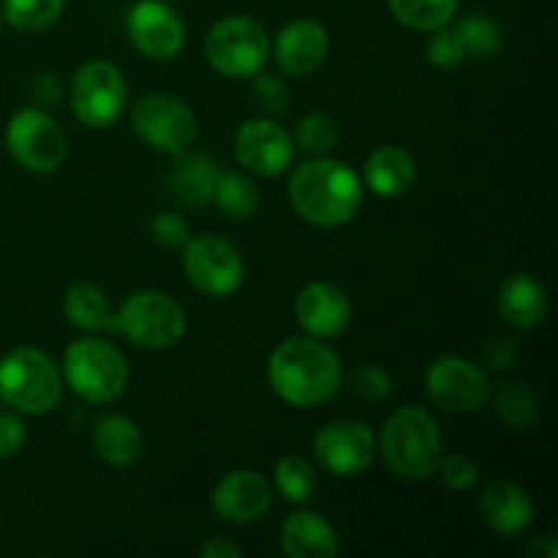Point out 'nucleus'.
Returning a JSON list of instances; mask_svg holds the SVG:
<instances>
[{"instance_id": "29", "label": "nucleus", "mask_w": 558, "mask_h": 558, "mask_svg": "<svg viewBox=\"0 0 558 558\" xmlns=\"http://www.w3.org/2000/svg\"><path fill=\"white\" fill-rule=\"evenodd\" d=\"M316 488H319V474L311 461L300 456L281 458L276 466V490L292 505H305L314 499Z\"/></svg>"}, {"instance_id": "1", "label": "nucleus", "mask_w": 558, "mask_h": 558, "mask_svg": "<svg viewBox=\"0 0 558 558\" xmlns=\"http://www.w3.org/2000/svg\"><path fill=\"white\" fill-rule=\"evenodd\" d=\"M267 381L283 403L314 409L332 401L341 390V357L327 341L294 336L278 343L267 360Z\"/></svg>"}, {"instance_id": "14", "label": "nucleus", "mask_w": 558, "mask_h": 558, "mask_svg": "<svg viewBox=\"0 0 558 558\" xmlns=\"http://www.w3.org/2000/svg\"><path fill=\"white\" fill-rule=\"evenodd\" d=\"M294 140L281 123L270 118L245 120L234 134V158L240 167L259 178H278L294 161Z\"/></svg>"}, {"instance_id": "21", "label": "nucleus", "mask_w": 558, "mask_h": 558, "mask_svg": "<svg viewBox=\"0 0 558 558\" xmlns=\"http://www.w3.org/2000/svg\"><path fill=\"white\" fill-rule=\"evenodd\" d=\"M499 311L515 330H537L548 316V292L529 272H515L499 289Z\"/></svg>"}, {"instance_id": "2", "label": "nucleus", "mask_w": 558, "mask_h": 558, "mask_svg": "<svg viewBox=\"0 0 558 558\" xmlns=\"http://www.w3.org/2000/svg\"><path fill=\"white\" fill-rule=\"evenodd\" d=\"M363 178L349 163L316 156L294 167L289 202L305 223L336 229L352 221L363 207Z\"/></svg>"}, {"instance_id": "18", "label": "nucleus", "mask_w": 558, "mask_h": 558, "mask_svg": "<svg viewBox=\"0 0 558 558\" xmlns=\"http://www.w3.org/2000/svg\"><path fill=\"white\" fill-rule=\"evenodd\" d=\"M330 38L316 20H294L276 36V63L289 76H308L325 63Z\"/></svg>"}, {"instance_id": "36", "label": "nucleus", "mask_w": 558, "mask_h": 558, "mask_svg": "<svg viewBox=\"0 0 558 558\" xmlns=\"http://www.w3.org/2000/svg\"><path fill=\"white\" fill-rule=\"evenodd\" d=\"M354 396L368 403H379L392 396V379L381 365H360L354 371Z\"/></svg>"}, {"instance_id": "4", "label": "nucleus", "mask_w": 558, "mask_h": 558, "mask_svg": "<svg viewBox=\"0 0 558 558\" xmlns=\"http://www.w3.org/2000/svg\"><path fill=\"white\" fill-rule=\"evenodd\" d=\"M60 374L74 396L96 407L118 401L129 385V363L123 352L96 336L80 338L65 349Z\"/></svg>"}, {"instance_id": "5", "label": "nucleus", "mask_w": 558, "mask_h": 558, "mask_svg": "<svg viewBox=\"0 0 558 558\" xmlns=\"http://www.w3.org/2000/svg\"><path fill=\"white\" fill-rule=\"evenodd\" d=\"M63 396V374L47 352L20 347L0 360V401L20 414H49Z\"/></svg>"}, {"instance_id": "22", "label": "nucleus", "mask_w": 558, "mask_h": 558, "mask_svg": "<svg viewBox=\"0 0 558 558\" xmlns=\"http://www.w3.org/2000/svg\"><path fill=\"white\" fill-rule=\"evenodd\" d=\"M281 548L289 558H332L338 554V534L319 512L300 510L281 526Z\"/></svg>"}, {"instance_id": "41", "label": "nucleus", "mask_w": 558, "mask_h": 558, "mask_svg": "<svg viewBox=\"0 0 558 558\" xmlns=\"http://www.w3.org/2000/svg\"><path fill=\"white\" fill-rule=\"evenodd\" d=\"M202 558H243V548L229 537H210L199 548Z\"/></svg>"}, {"instance_id": "15", "label": "nucleus", "mask_w": 558, "mask_h": 558, "mask_svg": "<svg viewBox=\"0 0 558 558\" xmlns=\"http://www.w3.org/2000/svg\"><path fill=\"white\" fill-rule=\"evenodd\" d=\"M125 33L136 52L150 60L178 58L185 44V25L163 0H140L125 16Z\"/></svg>"}, {"instance_id": "40", "label": "nucleus", "mask_w": 558, "mask_h": 558, "mask_svg": "<svg viewBox=\"0 0 558 558\" xmlns=\"http://www.w3.org/2000/svg\"><path fill=\"white\" fill-rule=\"evenodd\" d=\"M518 357V347L510 341V338H496L485 347V363L494 371H507Z\"/></svg>"}, {"instance_id": "25", "label": "nucleus", "mask_w": 558, "mask_h": 558, "mask_svg": "<svg viewBox=\"0 0 558 558\" xmlns=\"http://www.w3.org/2000/svg\"><path fill=\"white\" fill-rule=\"evenodd\" d=\"M63 314L76 330L114 332V308L96 283H74L63 298Z\"/></svg>"}, {"instance_id": "8", "label": "nucleus", "mask_w": 558, "mask_h": 558, "mask_svg": "<svg viewBox=\"0 0 558 558\" xmlns=\"http://www.w3.org/2000/svg\"><path fill=\"white\" fill-rule=\"evenodd\" d=\"M5 145L22 169L36 174L58 172L69 156V140L58 120L44 109L31 107L16 112L5 125Z\"/></svg>"}, {"instance_id": "39", "label": "nucleus", "mask_w": 558, "mask_h": 558, "mask_svg": "<svg viewBox=\"0 0 558 558\" xmlns=\"http://www.w3.org/2000/svg\"><path fill=\"white\" fill-rule=\"evenodd\" d=\"M31 98L38 109H49L60 101V80L52 71H41L31 80Z\"/></svg>"}, {"instance_id": "32", "label": "nucleus", "mask_w": 558, "mask_h": 558, "mask_svg": "<svg viewBox=\"0 0 558 558\" xmlns=\"http://www.w3.org/2000/svg\"><path fill=\"white\" fill-rule=\"evenodd\" d=\"M456 31L458 36H461L463 49H466V58L490 60L494 54H499L501 31L490 16L485 14L463 16V20L456 25Z\"/></svg>"}, {"instance_id": "35", "label": "nucleus", "mask_w": 558, "mask_h": 558, "mask_svg": "<svg viewBox=\"0 0 558 558\" xmlns=\"http://www.w3.org/2000/svg\"><path fill=\"white\" fill-rule=\"evenodd\" d=\"M254 87H251V98H254L256 107L265 114H281L289 109V87L281 80L270 74H254Z\"/></svg>"}, {"instance_id": "16", "label": "nucleus", "mask_w": 558, "mask_h": 558, "mask_svg": "<svg viewBox=\"0 0 558 558\" xmlns=\"http://www.w3.org/2000/svg\"><path fill=\"white\" fill-rule=\"evenodd\" d=\"M272 505V483L254 469H234L223 474L210 494V507L221 521L256 523L267 515Z\"/></svg>"}, {"instance_id": "19", "label": "nucleus", "mask_w": 558, "mask_h": 558, "mask_svg": "<svg viewBox=\"0 0 558 558\" xmlns=\"http://www.w3.org/2000/svg\"><path fill=\"white\" fill-rule=\"evenodd\" d=\"M480 515L485 526L499 537H518L532 526L534 501L521 485L499 480V483H490L480 496Z\"/></svg>"}, {"instance_id": "38", "label": "nucleus", "mask_w": 558, "mask_h": 558, "mask_svg": "<svg viewBox=\"0 0 558 558\" xmlns=\"http://www.w3.org/2000/svg\"><path fill=\"white\" fill-rule=\"evenodd\" d=\"M27 441L25 423L14 412H0V458L20 456Z\"/></svg>"}, {"instance_id": "23", "label": "nucleus", "mask_w": 558, "mask_h": 558, "mask_svg": "<svg viewBox=\"0 0 558 558\" xmlns=\"http://www.w3.org/2000/svg\"><path fill=\"white\" fill-rule=\"evenodd\" d=\"M93 450L114 469L134 466L145 452V439L134 420L123 414H104L93 428Z\"/></svg>"}, {"instance_id": "17", "label": "nucleus", "mask_w": 558, "mask_h": 558, "mask_svg": "<svg viewBox=\"0 0 558 558\" xmlns=\"http://www.w3.org/2000/svg\"><path fill=\"white\" fill-rule=\"evenodd\" d=\"M294 319L303 327L305 336L330 341L347 332L352 322V303L338 283L314 281L300 289L294 298Z\"/></svg>"}, {"instance_id": "33", "label": "nucleus", "mask_w": 558, "mask_h": 558, "mask_svg": "<svg viewBox=\"0 0 558 558\" xmlns=\"http://www.w3.org/2000/svg\"><path fill=\"white\" fill-rule=\"evenodd\" d=\"M425 58L436 69H458L466 60V49H463V41L456 27L445 25L430 31L428 44H425Z\"/></svg>"}, {"instance_id": "12", "label": "nucleus", "mask_w": 558, "mask_h": 558, "mask_svg": "<svg viewBox=\"0 0 558 558\" xmlns=\"http://www.w3.org/2000/svg\"><path fill=\"white\" fill-rule=\"evenodd\" d=\"M71 112L87 129H107L123 114L125 80L118 65L107 60H90L74 74L69 87Z\"/></svg>"}, {"instance_id": "3", "label": "nucleus", "mask_w": 558, "mask_h": 558, "mask_svg": "<svg viewBox=\"0 0 558 558\" xmlns=\"http://www.w3.org/2000/svg\"><path fill=\"white\" fill-rule=\"evenodd\" d=\"M376 450L387 469L401 480H428L441 461V430L434 414L423 407L396 409L385 420Z\"/></svg>"}, {"instance_id": "30", "label": "nucleus", "mask_w": 558, "mask_h": 558, "mask_svg": "<svg viewBox=\"0 0 558 558\" xmlns=\"http://www.w3.org/2000/svg\"><path fill=\"white\" fill-rule=\"evenodd\" d=\"M63 5L65 0H3L0 16H5L14 31L36 33L54 25L58 16L63 14Z\"/></svg>"}, {"instance_id": "42", "label": "nucleus", "mask_w": 558, "mask_h": 558, "mask_svg": "<svg viewBox=\"0 0 558 558\" xmlns=\"http://www.w3.org/2000/svg\"><path fill=\"white\" fill-rule=\"evenodd\" d=\"M534 554L537 556H545V558H556L558 556V545H556V539L550 537V534H545V537H539V543L534 545Z\"/></svg>"}, {"instance_id": "34", "label": "nucleus", "mask_w": 558, "mask_h": 558, "mask_svg": "<svg viewBox=\"0 0 558 558\" xmlns=\"http://www.w3.org/2000/svg\"><path fill=\"white\" fill-rule=\"evenodd\" d=\"M436 474H439L441 483H445L450 490H456V494H466V490H472L474 485H477L480 469L469 456H463V452H452V456L447 458L441 456L439 466H436Z\"/></svg>"}, {"instance_id": "7", "label": "nucleus", "mask_w": 558, "mask_h": 558, "mask_svg": "<svg viewBox=\"0 0 558 558\" xmlns=\"http://www.w3.org/2000/svg\"><path fill=\"white\" fill-rule=\"evenodd\" d=\"M270 36L251 16H223L207 31L205 58L229 80H251L270 58Z\"/></svg>"}, {"instance_id": "37", "label": "nucleus", "mask_w": 558, "mask_h": 558, "mask_svg": "<svg viewBox=\"0 0 558 558\" xmlns=\"http://www.w3.org/2000/svg\"><path fill=\"white\" fill-rule=\"evenodd\" d=\"M150 234L158 245L163 248H183L191 238V227L185 223L183 216L178 213H158L150 221Z\"/></svg>"}, {"instance_id": "20", "label": "nucleus", "mask_w": 558, "mask_h": 558, "mask_svg": "<svg viewBox=\"0 0 558 558\" xmlns=\"http://www.w3.org/2000/svg\"><path fill=\"white\" fill-rule=\"evenodd\" d=\"M417 180V163L412 153L398 145H381L363 167V185L381 199H398Z\"/></svg>"}, {"instance_id": "26", "label": "nucleus", "mask_w": 558, "mask_h": 558, "mask_svg": "<svg viewBox=\"0 0 558 558\" xmlns=\"http://www.w3.org/2000/svg\"><path fill=\"white\" fill-rule=\"evenodd\" d=\"M213 202L227 218L245 221L259 210V191H256L254 180H248L245 174L221 172L216 180V191H213Z\"/></svg>"}, {"instance_id": "10", "label": "nucleus", "mask_w": 558, "mask_h": 558, "mask_svg": "<svg viewBox=\"0 0 558 558\" xmlns=\"http://www.w3.org/2000/svg\"><path fill=\"white\" fill-rule=\"evenodd\" d=\"M131 125L145 145L169 156H183L196 140V114L172 93H150L140 98L131 109Z\"/></svg>"}, {"instance_id": "27", "label": "nucleus", "mask_w": 558, "mask_h": 558, "mask_svg": "<svg viewBox=\"0 0 558 558\" xmlns=\"http://www.w3.org/2000/svg\"><path fill=\"white\" fill-rule=\"evenodd\" d=\"M387 5L401 25L420 33L450 25L458 11V0H387Z\"/></svg>"}, {"instance_id": "28", "label": "nucleus", "mask_w": 558, "mask_h": 558, "mask_svg": "<svg viewBox=\"0 0 558 558\" xmlns=\"http://www.w3.org/2000/svg\"><path fill=\"white\" fill-rule=\"evenodd\" d=\"M496 412L510 428L526 430L539 417V396L523 379H512L496 392Z\"/></svg>"}, {"instance_id": "6", "label": "nucleus", "mask_w": 558, "mask_h": 558, "mask_svg": "<svg viewBox=\"0 0 558 558\" xmlns=\"http://www.w3.org/2000/svg\"><path fill=\"white\" fill-rule=\"evenodd\" d=\"M185 311L172 294L145 289L123 300L114 311V332L147 352L172 349L185 336Z\"/></svg>"}, {"instance_id": "9", "label": "nucleus", "mask_w": 558, "mask_h": 558, "mask_svg": "<svg viewBox=\"0 0 558 558\" xmlns=\"http://www.w3.org/2000/svg\"><path fill=\"white\" fill-rule=\"evenodd\" d=\"M183 272L194 289L207 298H229L240 289L245 276V262L238 245L221 234H191L183 245Z\"/></svg>"}, {"instance_id": "31", "label": "nucleus", "mask_w": 558, "mask_h": 558, "mask_svg": "<svg viewBox=\"0 0 558 558\" xmlns=\"http://www.w3.org/2000/svg\"><path fill=\"white\" fill-rule=\"evenodd\" d=\"M294 147H300L303 153L311 156H325L341 140V129H338V120L327 112H308L300 118L298 131H294Z\"/></svg>"}, {"instance_id": "11", "label": "nucleus", "mask_w": 558, "mask_h": 558, "mask_svg": "<svg viewBox=\"0 0 558 558\" xmlns=\"http://www.w3.org/2000/svg\"><path fill=\"white\" fill-rule=\"evenodd\" d=\"M425 392L434 407L450 414H474L488 407L490 379L485 368L461 354L434 360L425 371Z\"/></svg>"}, {"instance_id": "13", "label": "nucleus", "mask_w": 558, "mask_h": 558, "mask_svg": "<svg viewBox=\"0 0 558 558\" xmlns=\"http://www.w3.org/2000/svg\"><path fill=\"white\" fill-rule=\"evenodd\" d=\"M314 458L332 477H354L371 466L376 456V436L360 420H332L316 430L311 441Z\"/></svg>"}, {"instance_id": "24", "label": "nucleus", "mask_w": 558, "mask_h": 558, "mask_svg": "<svg viewBox=\"0 0 558 558\" xmlns=\"http://www.w3.org/2000/svg\"><path fill=\"white\" fill-rule=\"evenodd\" d=\"M180 161L174 163L172 174H169V194L174 202L191 210L210 205L213 191H216V180L221 174L218 163L207 156H178Z\"/></svg>"}]
</instances>
